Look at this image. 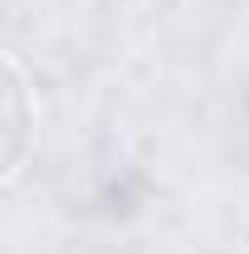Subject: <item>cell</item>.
<instances>
[{
	"label": "cell",
	"instance_id": "6da1fadb",
	"mask_svg": "<svg viewBox=\"0 0 249 254\" xmlns=\"http://www.w3.org/2000/svg\"><path fill=\"white\" fill-rule=\"evenodd\" d=\"M5 103H10V142H5V171H15L20 157H25V147H30V88H25V73H20V64L5 59Z\"/></svg>",
	"mask_w": 249,
	"mask_h": 254
}]
</instances>
